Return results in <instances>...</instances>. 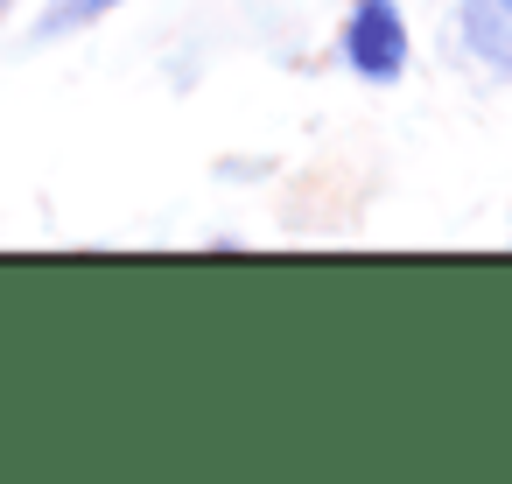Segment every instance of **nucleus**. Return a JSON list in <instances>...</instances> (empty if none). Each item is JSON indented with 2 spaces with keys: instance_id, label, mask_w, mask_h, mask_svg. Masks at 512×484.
<instances>
[{
  "instance_id": "obj_3",
  "label": "nucleus",
  "mask_w": 512,
  "mask_h": 484,
  "mask_svg": "<svg viewBox=\"0 0 512 484\" xmlns=\"http://www.w3.org/2000/svg\"><path fill=\"white\" fill-rule=\"evenodd\" d=\"M127 0H50V8L29 22V43L36 50H50V43H71V36H85V29H99L106 15H120Z\"/></svg>"
},
{
  "instance_id": "obj_5",
  "label": "nucleus",
  "mask_w": 512,
  "mask_h": 484,
  "mask_svg": "<svg viewBox=\"0 0 512 484\" xmlns=\"http://www.w3.org/2000/svg\"><path fill=\"white\" fill-rule=\"evenodd\" d=\"M505 8H512V0H505Z\"/></svg>"
},
{
  "instance_id": "obj_4",
  "label": "nucleus",
  "mask_w": 512,
  "mask_h": 484,
  "mask_svg": "<svg viewBox=\"0 0 512 484\" xmlns=\"http://www.w3.org/2000/svg\"><path fill=\"white\" fill-rule=\"evenodd\" d=\"M15 8H22V0H0V22H8V15H15Z\"/></svg>"
},
{
  "instance_id": "obj_2",
  "label": "nucleus",
  "mask_w": 512,
  "mask_h": 484,
  "mask_svg": "<svg viewBox=\"0 0 512 484\" xmlns=\"http://www.w3.org/2000/svg\"><path fill=\"white\" fill-rule=\"evenodd\" d=\"M442 50L477 85H512V8L505 0H449Z\"/></svg>"
},
{
  "instance_id": "obj_1",
  "label": "nucleus",
  "mask_w": 512,
  "mask_h": 484,
  "mask_svg": "<svg viewBox=\"0 0 512 484\" xmlns=\"http://www.w3.org/2000/svg\"><path fill=\"white\" fill-rule=\"evenodd\" d=\"M330 57L337 71H351L358 85L386 92L414 71V29H407V8L400 0H351L337 15V36H330Z\"/></svg>"
}]
</instances>
